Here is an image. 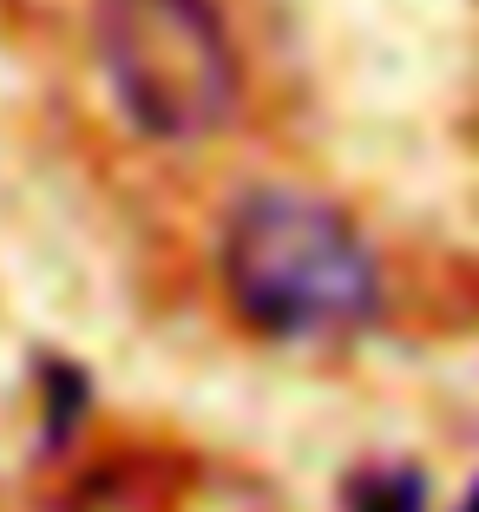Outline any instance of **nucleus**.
I'll return each instance as SVG.
<instances>
[{"instance_id":"nucleus-4","label":"nucleus","mask_w":479,"mask_h":512,"mask_svg":"<svg viewBox=\"0 0 479 512\" xmlns=\"http://www.w3.org/2000/svg\"><path fill=\"white\" fill-rule=\"evenodd\" d=\"M460 512H479V486H473V493H466V506Z\"/></svg>"},{"instance_id":"nucleus-2","label":"nucleus","mask_w":479,"mask_h":512,"mask_svg":"<svg viewBox=\"0 0 479 512\" xmlns=\"http://www.w3.org/2000/svg\"><path fill=\"white\" fill-rule=\"evenodd\" d=\"M92 40L105 86L138 138L197 145L224 132L243 99L237 46L210 0H99Z\"/></svg>"},{"instance_id":"nucleus-1","label":"nucleus","mask_w":479,"mask_h":512,"mask_svg":"<svg viewBox=\"0 0 479 512\" xmlns=\"http://www.w3.org/2000/svg\"><path fill=\"white\" fill-rule=\"evenodd\" d=\"M224 296L276 342H335L375 322L381 270L335 204L309 191H250L224 224Z\"/></svg>"},{"instance_id":"nucleus-3","label":"nucleus","mask_w":479,"mask_h":512,"mask_svg":"<svg viewBox=\"0 0 479 512\" xmlns=\"http://www.w3.org/2000/svg\"><path fill=\"white\" fill-rule=\"evenodd\" d=\"M348 512H427V480L414 467H368L348 480Z\"/></svg>"}]
</instances>
